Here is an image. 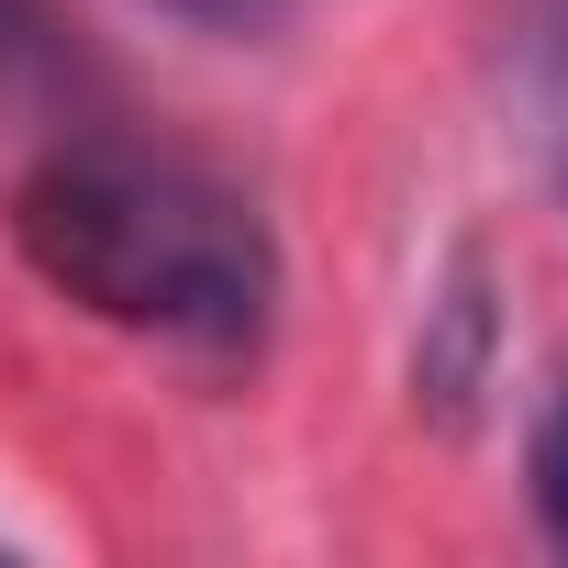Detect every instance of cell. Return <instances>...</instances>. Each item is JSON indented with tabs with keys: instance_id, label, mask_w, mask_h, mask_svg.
Here are the masks:
<instances>
[{
	"instance_id": "1",
	"label": "cell",
	"mask_w": 568,
	"mask_h": 568,
	"mask_svg": "<svg viewBox=\"0 0 568 568\" xmlns=\"http://www.w3.org/2000/svg\"><path fill=\"white\" fill-rule=\"evenodd\" d=\"M12 245L57 302L179 357H256L278 313L267 223L190 156H156L123 134L45 145L12 190Z\"/></svg>"
},
{
	"instance_id": "2",
	"label": "cell",
	"mask_w": 568,
	"mask_h": 568,
	"mask_svg": "<svg viewBox=\"0 0 568 568\" xmlns=\"http://www.w3.org/2000/svg\"><path fill=\"white\" fill-rule=\"evenodd\" d=\"M513 134L568 201V0H513Z\"/></svg>"
},
{
	"instance_id": "3",
	"label": "cell",
	"mask_w": 568,
	"mask_h": 568,
	"mask_svg": "<svg viewBox=\"0 0 568 568\" xmlns=\"http://www.w3.org/2000/svg\"><path fill=\"white\" fill-rule=\"evenodd\" d=\"M68 79H79V57H68L57 12L45 0H0V90H68Z\"/></svg>"
},
{
	"instance_id": "4",
	"label": "cell",
	"mask_w": 568,
	"mask_h": 568,
	"mask_svg": "<svg viewBox=\"0 0 568 568\" xmlns=\"http://www.w3.org/2000/svg\"><path fill=\"white\" fill-rule=\"evenodd\" d=\"M524 490H535L546 546L568 557V379L546 390V413H535V435H524Z\"/></svg>"
},
{
	"instance_id": "5",
	"label": "cell",
	"mask_w": 568,
	"mask_h": 568,
	"mask_svg": "<svg viewBox=\"0 0 568 568\" xmlns=\"http://www.w3.org/2000/svg\"><path fill=\"white\" fill-rule=\"evenodd\" d=\"M145 12H168L201 45H267L278 23H291V0H145Z\"/></svg>"
},
{
	"instance_id": "6",
	"label": "cell",
	"mask_w": 568,
	"mask_h": 568,
	"mask_svg": "<svg viewBox=\"0 0 568 568\" xmlns=\"http://www.w3.org/2000/svg\"><path fill=\"white\" fill-rule=\"evenodd\" d=\"M0 568H12V535H0Z\"/></svg>"
}]
</instances>
